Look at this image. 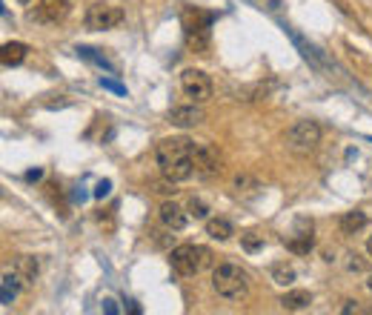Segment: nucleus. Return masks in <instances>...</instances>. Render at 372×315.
Here are the masks:
<instances>
[{
	"mask_svg": "<svg viewBox=\"0 0 372 315\" xmlns=\"http://www.w3.org/2000/svg\"><path fill=\"white\" fill-rule=\"evenodd\" d=\"M43 178V170H29L26 172V181H41Z\"/></svg>",
	"mask_w": 372,
	"mask_h": 315,
	"instance_id": "nucleus-29",
	"label": "nucleus"
},
{
	"mask_svg": "<svg viewBox=\"0 0 372 315\" xmlns=\"http://www.w3.org/2000/svg\"><path fill=\"white\" fill-rule=\"evenodd\" d=\"M126 309H129V312H135V315H138V312H140V306H138V304H135V301H126Z\"/></svg>",
	"mask_w": 372,
	"mask_h": 315,
	"instance_id": "nucleus-31",
	"label": "nucleus"
},
{
	"mask_svg": "<svg viewBox=\"0 0 372 315\" xmlns=\"http://www.w3.org/2000/svg\"><path fill=\"white\" fill-rule=\"evenodd\" d=\"M12 272L21 278V284L29 289V286H35V281H38V261L32 258V255H21L18 261H15V267H12Z\"/></svg>",
	"mask_w": 372,
	"mask_h": 315,
	"instance_id": "nucleus-14",
	"label": "nucleus"
},
{
	"mask_svg": "<svg viewBox=\"0 0 372 315\" xmlns=\"http://www.w3.org/2000/svg\"><path fill=\"white\" fill-rule=\"evenodd\" d=\"M192 149L195 143L190 138H163L157 140L155 146V158H157V167H160V175L166 181H186L195 175V167H192Z\"/></svg>",
	"mask_w": 372,
	"mask_h": 315,
	"instance_id": "nucleus-1",
	"label": "nucleus"
},
{
	"mask_svg": "<svg viewBox=\"0 0 372 315\" xmlns=\"http://www.w3.org/2000/svg\"><path fill=\"white\" fill-rule=\"evenodd\" d=\"M103 312H106V315H115V312H118V304H115L112 298H103Z\"/></svg>",
	"mask_w": 372,
	"mask_h": 315,
	"instance_id": "nucleus-28",
	"label": "nucleus"
},
{
	"mask_svg": "<svg viewBox=\"0 0 372 315\" xmlns=\"http://www.w3.org/2000/svg\"><path fill=\"white\" fill-rule=\"evenodd\" d=\"M100 86L106 89V92H115V95H120V98H126L129 92H126V86L120 83V81H115V78H103L100 75Z\"/></svg>",
	"mask_w": 372,
	"mask_h": 315,
	"instance_id": "nucleus-24",
	"label": "nucleus"
},
{
	"mask_svg": "<svg viewBox=\"0 0 372 315\" xmlns=\"http://www.w3.org/2000/svg\"><path fill=\"white\" fill-rule=\"evenodd\" d=\"M212 264V252L207 247H198V244H180L169 252V267L175 275L180 278H190V275H198L201 269H207Z\"/></svg>",
	"mask_w": 372,
	"mask_h": 315,
	"instance_id": "nucleus-3",
	"label": "nucleus"
},
{
	"mask_svg": "<svg viewBox=\"0 0 372 315\" xmlns=\"http://www.w3.org/2000/svg\"><path fill=\"white\" fill-rule=\"evenodd\" d=\"M284 32L292 38V43L301 49L304 61H309V66H312V69H318V72H335V63H332V61H329V58H326L318 46H312L306 38H301V35H298L295 29H289V26H284Z\"/></svg>",
	"mask_w": 372,
	"mask_h": 315,
	"instance_id": "nucleus-9",
	"label": "nucleus"
},
{
	"mask_svg": "<svg viewBox=\"0 0 372 315\" xmlns=\"http://www.w3.org/2000/svg\"><path fill=\"white\" fill-rule=\"evenodd\" d=\"M366 249H369V255H372V238H369V241H366Z\"/></svg>",
	"mask_w": 372,
	"mask_h": 315,
	"instance_id": "nucleus-32",
	"label": "nucleus"
},
{
	"mask_svg": "<svg viewBox=\"0 0 372 315\" xmlns=\"http://www.w3.org/2000/svg\"><path fill=\"white\" fill-rule=\"evenodd\" d=\"M157 218H160V224L166 227V229H172V232H177V229H183L186 227V221H190V215H186L175 201H163L160 204V210H157Z\"/></svg>",
	"mask_w": 372,
	"mask_h": 315,
	"instance_id": "nucleus-12",
	"label": "nucleus"
},
{
	"mask_svg": "<svg viewBox=\"0 0 372 315\" xmlns=\"http://www.w3.org/2000/svg\"><path fill=\"white\" fill-rule=\"evenodd\" d=\"M363 227H366V212L352 210V212H343V215H341V229H343V232H358V229H363Z\"/></svg>",
	"mask_w": 372,
	"mask_h": 315,
	"instance_id": "nucleus-19",
	"label": "nucleus"
},
{
	"mask_svg": "<svg viewBox=\"0 0 372 315\" xmlns=\"http://www.w3.org/2000/svg\"><path fill=\"white\" fill-rule=\"evenodd\" d=\"M183 41L192 55H207L212 43V15L204 9L183 12Z\"/></svg>",
	"mask_w": 372,
	"mask_h": 315,
	"instance_id": "nucleus-2",
	"label": "nucleus"
},
{
	"mask_svg": "<svg viewBox=\"0 0 372 315\" xmlns=\"http://www.w3.org/2000/svg\"><path fill=\"white\" fill-rule=\"evenodd\" d=\"M207 212H210V207H207L201 198H192V201H190V215H195V218H207Z\"/></svg>",
	"mask_w": 372,
	"mask_h": 315,
	"instance_id": "nucleus-25",
	"label": "nucleus"
},
{
	"mask_svg": "<svg viewBox=\"0 0 372 315\" xmlns=\"http://www.w3.org/2000/svg\"><path fill=\"white\" fill-rule=\"evenodd\" d=\"M192 167H195V175L204 178V181L221 175V170H224L221 155H218L210 143H198V146L192 149Z\"/></svg>",
	"mask_w": 372,
	"mask_h": 315,
	"instance_id": "nucleus-8",
	"label": "nucleus"
},
{
	"mask_svg": "<svg viewBox=\"0 0 372 315\" xmlns=\"http://www.w3.org/2000/svg\"><path fill=\"white\" fill-rule=\"evenodd\" d=\"M272 278H275V284H292L295 281V269L286 267V264H275L272 267Z\"/></svg>",
	"mask_w": 372,
	"mask_h": 315,
	"instance_id": "nucleus-23",
	"label": "nucleus"
},
{
	"mask_svg": "<svg viewBox=\"0 0 372 315\" xmlns=\"http://www.w3.org/2000/svg\"><path fill=\"white\" fill-rule=\"evenodd\" d=\"M241 247H244L247 252H258V249H264V235H258V232H244V235H241Z\"/></svg>",
	"mask_w": 372,
	"mask_h": 315,
	"instance_id": "nucleus-22",
	"label": "nucleus"
},
{
	"mask_svg": "<svg viewBox=\"0 0 372 315\" xmlns=\"http://www.w3.org/2000/svg\"><path fill=\"white\" fill-rule=\"evenodd\" d=\"M361 306H358V301H346V306L341 309V312H358Z\"/></svg>",
	"mask_w": 372,
	"mask_h": 315,
	"instance_id": "nucleus-30",
	"label": "nucleus"
},
{
	"mask_svg": "<svg viewBox=\"0 0 372 315\" xmlns=\"http://www.w3.org/2000/svg\"><path fill=\"white\" fill-rule=\"evenodd\" d=\"M318 143H321V126L315 120H295L286 132V146L298 155L312 152Z\"/></svg>",
	"mask_w": 372,
	"mask_h": 315,
	"instance_id": "nucleus-5",
	"label": "nucleus"
},
{
	"mask_svg": "<svg viewBox=\"0 0 372 315\" xmlns=\"http://www.w3.org/2000/svg\"><path fill=\"white\" fill-rule=\"evenodd\" d=\"M83 24H86V29H92V32H106V29H115V26H120V24H123V9L112 6V4H95V6H89V9H86Z\"/></svg>",
	"mask_w": 372,
	"mask_h": 315,
	"instance_id": "nucleus-6",
	"label": "nucleus"
},
{
	"mask_svg": "<svg viewBox=\"0 0 372 315\" xmlns=\"http://www.w3.org/2000/svg\"><path fill=\"white\" fill-rule=\"evenodd\" d=\"M26 55H29V46L18 43V41L4 43V49H0V61H4V66H21L26 61Z\"/></svg>",
	"mask_w": 372,
	"mask_h": 315,
	"instance_id": "nucleus-15",
	"label": "nucleus"
},
{
	"mask_svg": "<svg viewBox=\"0 0 372 315\" xmlns=\"http://www.w3.org/2000/svg\"><path fill=\"white\" fill-rule=\"evenodd\" d=\"M369 289H372V278H369Z\"/></svg>",
	"mask_w": 372,
	"mask_h": 315,
	"instance_id": "nucleus-33",
	"label": "nucleus"
},
{
	"mask_svg": "<svg viewBox=\"0 0 372 315\" xmlns=\"http://www.w3.org/2000/svg\"><path fill=\"white\" fill-rule=\"evenodd\" d=\"M180 89L186 98H192L195 103H204L212 98V81L201 69H183L180 72Z\"/></svg>",
	"mask_w": 372,
	"mask_h": 315,
	"instance_id": "nucleus-7",
	"label": "nucleus"
},
{
	"mask_svg": "<svg viewBox=\"0 0 372 315\" xmlns=\"http://www.w3.org/2000/svg\"><path fill=\"white\" fill-rule=\"evenodd\" d=\"M86 198H89V192H86V190H83V187H78V190H75V192H72V201H75V204H83V201H86Z\"/></svg>",
	"mask_w": 372,
	"mask_h": 315,
	"instance_id": "nucleus-27",
	"label": "nucleus"
},
{
	"mask_svg": "<svg viewBox=\"0 0 372 315\" xmlns=\"http://www.w3.org/2000/svg\"><path fill=\"white\" fill-rule=\"evenodd\" d=\"M204 120V109L190 103V106H172L169 109V123L172 126H180V129H190V126H198Z\"/></svg>",
	"mask_w": 372,
	"mask_h": 315,
	"instance_id": "nucleus-11",
	"label": "nucleus"
},
{
	"mask_svg": "<svg viewBox=\"0 0 372 315\" xmlns=\"http://www.w3.org/2000/svg\"><path fill=\"white\" fill-rule=\"evenodd\" d=\"M21 4H29V0H21Z\"/></svg>",
	"mask_w": 372,
	"mask_h": 315,
	"instance_id": "nucleus-34",
	"label": "nucleus"
},
{
	"mask_svg": "<svg viewBox=\"0 0 372 315\" xmlns=\"http://www.w3.org/2000/svg\"><path fill=\"white\" fill-rule=\"evenodd\" d=\"M69 9H72V0H41V9H38L35 18L58 24V21H63L69 15Z\"/></svg>",
	"mask_w": 372,
	"mask_h": 315,
	"instance_id": "nucleus-13",
	"label": "nucleus"
},
{
	"mask_svg": "<svg viewBox=\"0 0 372 315\" xmlns=\"http://www.w3.org/2000/svg\"><path fill=\"white\" fill-rule=\"evenodd\" d=\"M212 286L227 301H244L249 295V275L235 264H218L212 269Z\"/></svg>",
	"mask_w": 372,
	"mask_h": 315,
	"instance_id": "nucleus-4",
	"label": "nucleus"
},
{
	"mask_svg": "<svg viewBox=\"0 0 372 315\" xmlns=\"http://www.w3.org/2000/svg\"><path fill=\"white\" fill-rule=\"evenodd\" d=\"M278 304H281L284 309H289V312H298V309H306V306L312 304V295H309L306 289H289V292L281 295Z\"/></svg>",
	"mask_w": 372,
	"mask_h": 315,
	"instance_id": "nucleus-16",
	"label": "nucleus"
},
{
	"mask_svg": "<svg viewBox=\"0 0 372 315\" xmlns=\"http://www.w3.org/2000/svg\"><path fill=\"white\" fill-rule=\"evenodd\" d=\"M284 244H286V249H289V252H295V255H306V252H309V249L315 247V235H312V221L301 218V221L295 224V232H292V238H286Z\"/></svg>",
	"mask_w": 372,
	"mask_h": 315,
	"instance_id": "nucleus-10",
	"label": "nucleus"
},
{
	"mask_svg": "<svg viewBox=\"0 0 372 315\" xmlns=\"http://www.w3.org/2000/svg\"><path fill=\"white\" fill-rule=\"evenodd\" d=\"M232 187H235V192H249V195H252V192H258V190H261V184H258V181H255V178H252V175H238V178H235V184H232Z\"/></svg>",
	"mask_w": 372,
	"mask_h": 315,
	"instance_id": "nucleus-21",
	"label": "nucleus"
},
{
	"mask_svg": "<svg viewBox=\"0 0 372 315\" xmlns=\"http://www.w3.org/2000/svg\"><path fill=\"white\" fill-rule=\"evenodd\" d=\"M109 192H112V181H106V178H103V181H100L98 187H95V192H92V195H95L98 201H103V198H106Z\"/></svg>",
	"mask_w": 372,
	"mask_h": 315,
	"instance_id": "nucleus-26",
	"label": "nucleus"
},
{
	"mask_svg": "<svg viewBox=\"0 0 372 315\" xmlns=\"http://www.w3.org/2000/svg\"><path fill=\"white\" fill-rule=\"evenodd\" d=\"M207 235L215 238V241H229L235 235V229L227 218H212V221H207Z\"/></svg>",
	"mask_w": 372,
	"mask_h": 315,
	"instance_id": "nucleus-17",
	"label": "nucleus"
},
{
	"mask_svg": "<svg viewBox=\"0 0 372 315\" xmlns=\"http://www.w3.org/2000/svg\"><path fill=\"white\" fill-rule=\"evenodd\" d=\"M75 52H78L81 58H86V61H92V63H98L100 69H106V72H112V75L118 72V66H115L112 61H106V55H103L100 49H92V46H78Z\"/></svg>",
	"mask_w": 372,
	"mask_h": 315,
	"instance_id": "nucleus-18",
	"label": "nucleus"
},
{
	"mask_svg": "<svg viewBox=\"0 0 372 315\" xmlns=\"http://www.w3.org/2000/svg\"><path fill=\"white\" fill-rule=\"evenodd\" d=\"M21 286H24V284H21V278H18L15 272H4V295H0L4 306H9V304L15 301V295H18Z\"/></svg>",
	"mask_w": 372,
	"mask_h": 315,
	"instance_id": "nucleus-20",
	"label": "nucleus"
}]
</instances>
